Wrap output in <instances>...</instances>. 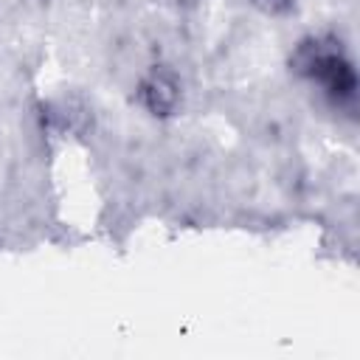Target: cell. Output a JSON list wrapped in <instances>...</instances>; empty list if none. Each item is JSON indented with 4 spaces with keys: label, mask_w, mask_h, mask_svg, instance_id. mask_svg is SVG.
Masks as SVG:
<instances>
[{
    "label": "cell",
    "mask_w": 360,
    "mask_h": 360,
    "mask_svg": "<svg viewBox=\"0 0 360 360\" xmlns=\"http://www.w3.org/2000/svg\"><path fill=\"white\" fill-rule=\"evenodd\" d=\"M292 68H295V73H301L304 79L318 84L335 104H346V107L354 104L357 76H354V68H352L349 56L343 53L340 42H335L329 37L304 39L292 53Z\"/></svg>",
    "instance_id": "1"
},
{
    "label": "cell",
    "mask_w": 360,
    "mask_h": 360,
    "mask_svg": "<svg viewBox=\"0 0 360 360\" xmlns=\"http://www.w3.org/2000/svg\"><path fill=\"white\" fill-rule=\"evenodd\" d=\"M169 87H174V84H172V82H166V79H163V76H158V73L143 84V90H141V93H143V101H146V107H149L155 115H158V112L163 115V112H169V110H172V104H174L177 93H163V90H169Z\"/></svg>",
    "instance_id": "2"
},
{
    "label": "cell",
    "mask_w": 360,
    "mask_h": 360,
    "mask_svg": "<svg viewBox=\"0 0 360 360\" xmlns=\"http://www.w3.org/2000/svg\"><path fill=\"white\" fill-rule=\"evenodd\" d=\"M259 6H264L267 11H287L292 6V0H256Z\"/></svg>",
    "instance_id": "3"
}]
</instances>
